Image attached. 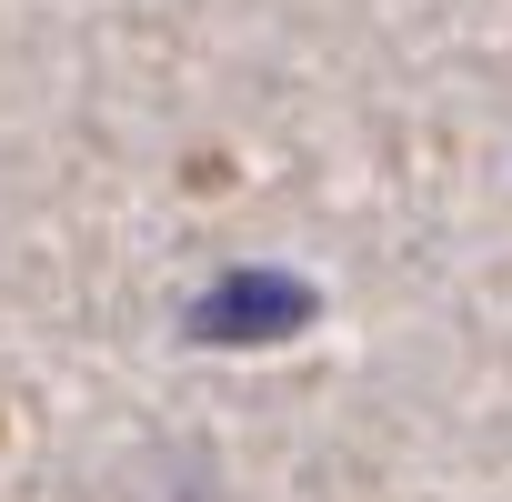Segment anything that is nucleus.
<instances>
[{
  "mask_svg": "<svg viewBox=\"0 0 512 502\" xmlns=\"http://www.w3.org/2000/svg\"><path fill=\"white\" fill-rule=\"evenodd\" d=\"M322 312V292L302 272H221L201 302H191V342H292L302 322Z\"/></svg>",
  "mask_w": 512,
  "mask_h": 502,
  "instance_id": "nucleus-1",
  "label": "nucleus"
}]
</instances>
